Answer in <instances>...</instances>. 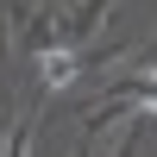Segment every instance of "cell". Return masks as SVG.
I'll list each match as a JSON object with an SVG mask.
<instances>
[{"instance_id":"1","label":"cell","mask_w":157,"mask_h":157,"mask_svg":"<svg viewBox=\"0 0 157 157\" xmlns=\"http://www.w3.org/2000/svg\"><path fill=\"white\" fill-rule=\"evenodd\" d=\"M38 69H44V82H63V75L75 69V57H63V50H44V57H38Z\"/></svg>"}]
</instances>
